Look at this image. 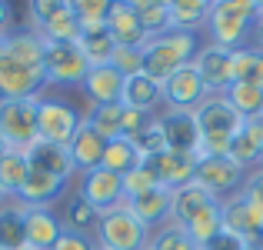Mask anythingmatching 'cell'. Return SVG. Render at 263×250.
<instances>
[{
    "mask_svg": "<svg viewBox=\"0 0 263 250\" xmlns=\"http://www.w3.org/2000/svg\"><path fill=\"white\" fill-rule=\"evenodd\" d=\"M44 87H47L44 67L0 57V100H37V97H44Z\"/></svg>",
    "mask_w": 263,
    "mask_h": 250,
    "instance_id": "cell-9",
    "label": "cell"
},
{
    "mask_svg": "<svg viewBox=\"0 0 263 250\" xmlns=\"http://www.w3.org/2000/svg\"><path fill=\"white\" fill-rule=\"evenodd\" d=\"M97 250H107V247H97Z\"/></svg>",
    "mask_w": 263,
    "mask_h": 250,
    "instance_id": "cell-56",
    "label": "cell"
},
{
    "mask_svg": "<svg viewBox=\"0 0 263 250\" xmlns=\"http://www.w3.org/2000/svg\"><path fill=\"white\" fill-rule=\"evenodd\" d=\"M193 180L203 184L217 200H227V197H233V193H240V187H243V180H247V170H240L230 157H203V160L197 164V177Z\"/></svg>",
    "mask_w": 263,
    "mask_h": 250,
    "instance_id": "cell-11",
    "label": "cell"
},
{
    "mask_svg": "<svg viewBox=\"0 0 263 250\" xmlns=\"http://www.w3.org/2000/svg\"><path fill=\"white\" fill-rule=\"evenodd\" d=\"M210 10L213 4L206 0H170V30L200 33L210 24Z\"/></svg>",
    "mask_w": 263,
    "mask_h": 250,
    "instance_id": "cell-27",
    "label": "cell"
},
{
    "mask_svg": "<svg viewBox=\"0 0 263 250\" xmlns=\"http://www.w3.org/2000/svg\"><path fill=\"white\" fill-rule=\"evenodd\" d=\"M84 120L103 140H114L120 137V127H123V103H103V107H90L84 114Z\"/></svg>",
    "mask_w": 263,
    "mask_h": 250,
    "instance_id": "cell-33",
    "label": "cell"
},
{
    "mask_svg": "<svg viewBox=\"0 0 263 250\" xmlns=\"http://www.w3.org/2000/svg\"><path fill=\"white\" fill-rule=\"evenodd\" d=\"M240 197H243L247 204L253 207V210L263 213V167H257V170L247 173L243 187H240Z\"/></svg>",
    "mask_w": 263,
    "mask_h": 250,
    "instance_id": "cell-44",
    "label": "cell"
},
{
    "mask_svg": "<svg viewBox=\"0 0 263 250\" xmlns=\"http://www.w3.org/2000/svg\"><path fill=\"white\" fill-rule=\"evenodd\" d=\"M143 164V157H140V150H137V144L134 140H127V137H114V140H107V150H103V164L100 167H107L110 173H130L134 167H140Z\"/></svg>",
    "mask_w": 263,
    "mask_h": 250,
    "instance_id": "cell-32",
    "label": "cell"
},
{
    "mask_svg": "<svg viewBox=\"0 0 263 250\" xmlns=\"http://www.w3.org/2000/svg\"><path fill=\"white\" fill-rule=\"evenodd\" d=\"M4 150H7V147H4V140H0V154H4Z\"/></svg>",
    "mask_w": 263,
    "mask_h": 250,
    "instance_id": "cell-53",
    "label": "cell"
},
{
    "mask_svg": "<svg viewBox=\"0 0 263 250\" xmlns=\"http://www.w3.org/2000/svg\"><path fill=\"white\" fill-rule=\"evenodd\" d=\"M77 47H80V53L87 57V64H90V67H103V64H110V60H114V50H117V44H114V37H110L107 27L80 30Z\"/></svg>",
    "mask_w": 263,
    "mask_h": 250,
    "instance_id": "cell-31",
    "label": "cell"
},
{
    "mask_svg": "<svg viewBox=\"0 0 263 250\" xmlns=\"http://www.w3.org/2000/svg\"><path fill=\"white\" fill-rule=\"evenodd\" d=\"M154 120H157V114L123 107V127H120V137H127V140H137V137H143L150 127H154Z\"/></svg>",
    "mask_w": 263,
    "mask_h": 250,
    "instance_id": "cell-42",
    "label": "cell"
},
{
    "mask_svg": "<svg viewBox=\"0 0 263 250\" xmlns=\"http://www.w3.org/2000/svg\"><path fill=\"white\" fill-rule=\"evenodd\" d=\"M4 204H7V193H4V190H0V207H4Z\"/></svg>",
    "mask_w": 263,
    "mask_h": 250,
    "instance_id": "cell-51",
    "label": "cell"
},
{
    "mask_svg": "<svg viewBox=\"0 0 263 250\" xmlns=\"http://www.w3.org/2000/svg\"><path fill=\"white\" fill-rule=\"evenodd\" d=\"M206 97H210L206 94V83L200 80L193 64L180 67L170 80H163V107L167 110H197Z\"/></svg>",
    "mask_w": 263,
    "mask_h": 250,
    "instance_id": "cell-13",
    "label": "cell"
},
{
    "mask_svg": "<svg viewBox=\"0 0 263 250\" xmlns=\"http://www.w3.org/2000/svg\"><path fill=\"white\" fill-rule=\"evenodd\" d=\"M90 70L87 57L80 53L77 44H53L44 40V74L47 83L53 87H80Z\"/></svg>",
    "mask_w": 263,
    "mask_h": 250,
    "instance_id": "cell-8",
    "label": "cell"
},
{
    "mask_svg": "<svg viewBox=\"0 0 263 250\" xmlns=\"http://www.w3.org/2000/svg\"><path fill=\"white\" fill-rule=\"evenodd\" d=\"M200 50V37L197 33H186V30H163L147 37V44L140 47L143 53V74L154 77L157 83L170 80L180 67L193 64Z\"/></svg>",
    "mask_w": 263,
    "mask_h": 250,
    "instance_id": "cell-2",
    "label": "cell"
},
{
    "mask_svg": "<svg viewBox=\"0 0 263 250\" xmlns=\"http://www.w3.org/2000/svg\"><path fill=\"white\" fill-rule=\"evenodd\" d=\"M197 127H200V150H197V160L203 157H227L230 150V140L243 130V117L230 107L227 97H206L197 110Z\"/></svg>",
    "mask_w": 263,
    "mask_h": 250,
    "instance_id": "cell-3",
    "label": "cell"
},
{
    "mask_svg": "<svg viewBox=\"0 0 263 250\" xmlns=\"http://www.w3.org/2000/svg\"><path fill=\"white\" fill-rule=\"evenodd\" d=\"M227 157H230L233 164L240 167V170H257V167H263V147L257 140H253L247 130H240L237 137L230 140V150H227Z\"/></svg>",
    "mask_w": 263,
    "mask_h": 250,
    "instance_id": "cell-37",
    "label": "cell"
},
{
    "mask_svg": "<svg viewBox=\"0 0 263 250\" xmlns=\"http://www.w3.org/2000/svg\"><path fill=\"white\" fill-rule=\"evenodd\" d=\"M24 224H27V247L37 250H50L64 234L60 213L53 207H24Z\"/></svg>",
    "mask_w": 263,
    "mask_h": 250,
    "instance_id": "cell-20",
    "label": "cell"
},
{
    "mask_svg": "<svg viewBox=\"0 0 263 250\" xmlns=\"http://www.w3.org/2000/svg\"><path fill=\"white\" fill-rule=\"evenodd\" d=\"M73 190H77L80 197H87L100 213L123 204V177L120 173H110L107 167L77 173V187H73Z\"/></svg>",
    "mask_w": 263,
    "mask_h": 250,
    "instance_id": "cell-12",
    "label": "cell"
},
{
    "mask_svg": "<svg viewBox=\"0 0 263 250\" xmlns=\"http://www.w3.org/2000/svg\"><path fill=\"white\" fill-rule=\"evenodd\" d=\"M220 213H223V230L237 234L247 247L263 244V213L253 210V207L247 204L240 193L220 200Z\"/></svg>",
    "mask_w": 263,
    "mask_h": 250,
    "instance_id": "cell-14",
    "label": "cell"
},
{
    "mask_svg": "<svg viewBox=\"0 0 263 250\" xmlns=\"http://www.w3.org/2000/svg\"><path fill=\"white\" fill-rule=\"evenodd\" d=\"M10 24H13V7L0 0V33H10Z\"/></svg>",
    "mask_w": 263,
    "mask_h": 250,
    "instance_id": "cell-49",
    "label": "cell"
},
{
    "mask_svg": "<svg viewBox=\"0 0 263 250\" xmlns=\"http://www.w3.org/2000/svg\"><path fill=\"white\" fill-rule=\"evenodd\" d=\"M27 247V224H24V204L7 200L0 207V250H24Z\"/></svg>",
    "mask_w": 263,
    "mask_h": 250,
    "instance_id": "cell-29",
    "label": "cell"
},
{
    "mask_svg": "<svg viewBox=\"0 0 263 250\" xmlns=\"http://www.w3.org/2000/svg\"><path fill=\"white\" fill-rule=\"evenodd\" d=\"M220 200L213 197L210 190H206L203 184H197V180H190V184H183V187H177L174 190V207H170V220L174 224H190L197 213H203V210H210V207H217Z\"/></svg>",
    "mask_w": 263,
    "mask_h": 250,
    "instance_id": "cell-24",
    "label": "cell"
},
{
    "mask_svg": "<svg viewBox=\"0 0 263 250\" xmlns=\"http://www.w3.org/2000/svg\"><path fill=\"white\" fill-rule=\"evenodd\" d=\"M110 67H114V70L120 74L123 80H127V77H137V74H143V53H140V47H117V50H114V60H110Z\"/></svg>",
    "mask_w": 263,
    "mask_h": 250,
    "instance_id": "cell-41",
    "label": "cell"
},
{
    "mask_svg": "<svg viewBox=\"0 0 263 250\" xmlns=\"http://www.w3.org/2000/svg\"><path fill=\"white\" fill-rule=\"evenodd\" d=\"M257 44L263 47V20H260V24H257Z\"/></svg>",
    "mask_w": 263,
    "mask_h": 250,
    "instance_id": "cell-50",
    "label": "cell"
},
{
    "mask_svg": "<svg viewBox=\"0 0 263 250\" xmlns=\"http://www.w3.org/2000/svg\"><path fill=\"white\" fill-rule=\"evenodd\" d=\"M193 67H197L200 80L206 83V94L210 97H223L227 90L237 83V74H233V50H223L217 44H200L197 57H193Z\"/></svg>",
    "mask_w": 263,
    "mask_h": 250,
    "instance_id": "cell-10",
    "label": "cell"
},
{
    "mask_svg": "<svg viewBox=\"0 0 263 250\" xmlns=\"http://www.w3.org/2000/svg\"><path fill=\"white\" fill-rule=\"evenodd\" d=\"M203 250H247V244L237 237V234L220 230V234H217V237H213V240H210V244H206Z\"/></svg>",
    "mask_w": 263,
    "mask_h": 250,
    "instance_id": "cell-47",
    "label": "cell"
},
{
    "mask_svg": "<svg viewBox=\"0 0 263 250\" xmlns=\"http://www.w3.org/2000/svg\"><path fill=\"white\" fill-rule=\"evenodd\" d=\"M157 123L163 130L167 150H177V154H197L200 150V127L193 110H160Z\"/></svg>",
    "mask_w": 263,
    "mask_h": 250,
    "instance_id": "cell-15",
    "label": "cell"
},
{
    "mask_svg": "<svg viewBox=\"0 0 263 250\" xmlns=\"http://www.w3.org/2000/svg\"><path fill=\"white\" fill-rule=\"evenodd\" d=\"M134 10L140 17L147 37L170 30V0H134Z\"/></svg>",
    "mask_w": 263,
    "mask_h": 250,
    "instance_id": "cell-35",
    "label": "cell"
},
{
    "mask_svg": "<svg viewBox=\"0 0 263 250\" xmlns=\"http://www.w3.org/2000/svg\"><path fill=\"white\" fill-rule=\"evenodd\" d=\"M123 107H134V110H147L154 114L157 107L163 103V83H157L147 74H137V77H127L123 83Z\"/></svg>",
    "mask_w": 263,
    "mask_h": 250,
    "instance_id": "cell-26",
    "label": "cell"
},
{
    "mask_svg": "<svg viewBox=\"0 0 263 250\" xmlns=\"http://www.w3.org/2000/svg\"><path fill=\"white\" fill-rule=\"evenodd\" d=\"M27 160H30L33 170H44V173H50V177L64 180V184H70V180L77 177V167L70 160V150L60 147V144L37 140L30 150H27Z\"/></svg>",
    "mask_w": 263,
    "mask_h": 250,
    "instance_id": "cell-21",
    "label": "cell"
},
{
    "mask_svg": "<svg viewBox=\"0 0 263 250\" xmlns=\"http://www.w3.org/2000/svg\"><path fill=\"white\" fill-rule=\"evenodd\" d=\"M67 150H70V160H73V167H77V173H87V170H97V167L103 164L107 140H103V137L84 120L80 130L73 134V140L67 144Z\"/></svg>",
    "mask_w": 263,
    "mask_h": 250,
    "instance_id": "cell-25",
    "label": "cell"
},
{
    "mask_svg": "<svg viewBox=\"0 0 263 250\" xmlns=\"http://www.w3.org/2000/svg\"><path fill=\"white\" fill-rule=\"evenodd\" d=\"M0 140L7 150H30L37 137V100H0Z\"/></svg>",
    "mask_w": 263,
    "mask_h": 250,
    "instance_id": "cell-7",
    "label": "cell"
},
{
    "mask_svg": "<svg viewBox=\"0 0 263 250\" xmlns=\"http://www.w3.org/2000/svg\"><path fill=\"white\" fill-rule=\"evenodd\" d=\"M24 250H37V247H24Z\"/></svg>",
    "mask_w": 263,
    "mask_h": 250,
    "instance_id": "cell-55",
    "label": "cell"
},
{
    "mask_svg": "<svg viewBox=\"0 0 263 250\" xmlns=\"http://www.w3.org/2000/svg\"><path fill=\"white\" fill-rule=\"evenodd\" d=\"M84 123V114L73 110V103L60 100V97H37V137L47 144H67L73 140V134Z\"/></svg>",
    "mask_w": 263,
    "mask_h": 250,
    "instance_id": "cell-6",
    "label": "cell"
},
{
    "mask_svg": "<svg viewBox=\"0 0 263 250\" xmlns=\"http://www.w3.org/2000/svg\"><path fill=\"white\" fill-rule=\"evenodd\" d=\"M227 100H230V107L237 110L240 117H253V114H260L263 110V90L260 87H253V83H243V80H237L230 90H227Z\"/></svg>",
    "mask_w": 263,
    "mask_h": 250,
    "instance_id": "cell-38",
    "label": "cell"
},
{
    "mask_svg": "<svg viewBox=\"0 0 263 250\" xmlns=\"http://www.w3.org/2000/svg\"><path fill=\"white\" fill-rule=\"evenodd\" d=\"M123 204H127V210L134 213L140 224H147L150 230H157V227H163L170 220L174 190H167V187H154V190L140 193V197H130V200H123Z\"/></svg>",
    "mask_w": 263,
    "mask_h": 250,
    "instance_id": "cell-19",
    "label": "cell"
},
{
    "mask_svg": "<svg viewBox=\"0 0 263 250\" xmlns=\"http://www.w3.org/2000/svg\"><path fill=\"white\" fill-rule=\"evenodd\" d=\"M243 130L263 147V110H260V114H253V117H247V120H243Z\"/></svg>",
    "mask_w": 263,
    "mask_h": 250,
    "instance_id": "cell-48",
    "label": "cell"
},
{
    "mask_svg": "<svg viewBox=\"0 0 263 250\" xmlns=\"http://www.w3.org/2000/svg\"><path fill=\"white\" fill-rule=\"evenodd\" d=\"M107 30H110V37H114L117 47H143L147 44V30H143V24H140V17H137V10H134L130 0L110 4Z\"/></svg>",
    "mask_w": 263,
    "mask_h": 250,
    "instance_id": "cell-17",
    "label": "cell"
},
{
    "mask_svg": "<svg viewBox=\"0 0 263 250\" xmlns=\"http://www.w3.org/2000/svg\"><path fill=\"white\" fill-rule=\"evenodd\" d=\"M27 20L33 33L53 44H77L80 37V20L70 0H33L27 7Z\"/></svg>",
    "mask_w": 263,
    "mask_h": 250,
    "instance_id": "cell-4",
    "label": "cell"
},
{
    "mask_svg": "<svg viewBox=\"0 0 263 250\" xmlns=\"http://www.w3.org/2000/svg\"><path fill=\"white\" fill-rule=\"evenodd\" d=\"M197 164H200L197 154H177V150H163V154H154L143 160V167L157 177V184L167 187V190L190 184L197 177Z\"/></svg>",
    "mask_w": 263,
    "mask_h": 250,
    "instance_id": "cell-16",
    "label": "cell"
},
{
    "mask_svg": "<svg viewBox=\"0 0 263 250\" xmlns=\"http://www.w3.org/2000/svg\"><path fill=\"white\" fill-rule=\"evenodd\" d=\"M134 144H137V150H140L143 160H147V157H154V154H163V150H167V140H163V130H160V123H157V120H154V127H150L143 137H137Z\"/></svg>",
    "mask_w": 263,
    "mask_h": 250,
    "instance_id": "cell-45",
    "label": "cell"
},
{
    "mask_svg": "<svg viewBox=\"0 0 263 250\" xmlns=\"http://www.w3.org/2000/svg\"><path fill=\"white\" fill-rule=\"evenodd\" d=\"M97 247H100V244H97V237H84V234L64 230L50 250H97Z\"/></svg>",
    "mask_w": 263,
    "mask_h": 250,
    "instance_id": "cell-46",
    "label": "cell"
},
{
    "mask_svg": "<svg viewBox=\"0 0 263 250\" xmlns=\"http://www.w3.org/2000/svg\"><path fill=\"white\" fill-rule=\"evenodd\" d=\"M147 250H150V247H147Z\"/></svg>",
    "mask_w": 263,
    "mask_h": 250,
    "instance_id": "cell-57",
    "label": "cell"
},
{
    "mask_svg": "<svg viewBox=\"0 0 263 250\" xmlns=\"http://www.w3.org/2000/svg\"><path fill=\"white\" fill-rule=\"evenodd\" d=\"M233 74H237V80L263 90V47L253 44L243 50H233Z\"/></svg>",
    "mask_w": 263,
    "mask_h": 250,
    "instance_id": "cell-34",
    "label": "cell"
},
{
    "mask_svg": "<svg viewBox=\"0 0 263 250\" xmlns=\"http://www.w3.org/2000/svg\"><path fill=\"white\" fill-rule=\"evenodd\" d=\"M260 20H263V4H260Z\"/></svg>",
    "mask_w": 263,
    "mask_h": 250,
    "instance_id": "cell-54",
    "label": "cell"
},
{
    "mask_svg": "<svg viewBox=\"0 0 263 250\" xmlns=\"http://www.w3.org/2000/svg\"><path fill=\"white\" fill-rule=\"evenodd\" d=\"M150 227L140 224L134 213L127 210V204L114 207V210L100 213L97 224V244L107 250H147L150 247Z\"/></svg>",
    "mask_w": 263,
    "mask_h": 250,
    "instance_id": "cell-5",
    "label": "cell"
},
{
    "mask_svg": "<svg viewBox=\"0 0 263 250\" xmlns=\"http://www.w3.org/2000/svg\"><path fill=\"white\" fill-rule=\"evenodd\" d=\"M27 173H30V160H27L24 150H4L0 154V190L7 193V200H17Z\"/></svg>",
    "mask_w": 263,
    "mask_h": 250,
    "instance_id": "cell-30",
    "label": "cell"
},
{
    "mask_svg": "<svg viewBox=\"0 0 263 250\" xmlns=\"http://www.w3.org/2000/svg\"><path fill=\"white\" fill-rule=\"evenodd\" d=\"M150 250H200V244L186 234L183 224L167 220L163 227H157V230L150 234Z\"/></svg>",
    "mask_w": 263,
    "mask_h": 250,
    "instance_id": "cell-36",
    "label": "cell"
},
{
    "mask_svg": "<svg viewBox=\"0 0 263 250\" xmlns=\"http://www.w3.org/2000/svg\"><path fill=\"white\" fill-rule=\"evenodd\" d=\"M257 24H260V4L253 0H220L210 10V44L223 50H243L257 44Z\"/></svg>",
    "mask_w": 263,
    "mask_h": 250,
    "instance_id": "cell-1",
    "label": "cell"
},
{
    "mask_svg": "<svg viewBox=\"0 0 263 250\" xmlns=\"http://www.w3.org/2000/svg\"><path fill=\"white\" fill-rule=\"evenodd\" d=\"M154 187H160L157 184V177L147 170V167H134L130 173H123V200H130V197H140V193H147V190H154Z\"/></svg>",
    "mask_w": 263,
    "mask_h": 250,
    "instance_id": "cell-43",
    "label": "cell"
},
{
    "mask_svg": "<svg viewBox=\"0 0 263 250\" xmlns=\"http://www.w3.org/2000/svg\"><path fill=\"white\" fill-rule=\"evenodd\" d=\"M247 250H263V244H253V247H247Z\"/></svg>",
    "mask_w": 263,
    "mask_h": 250,
    "instance_id": "cell-52",
    "label": "cell"
},
{
    "mask_svg": "<svg viewBox=\"0 0 263 250\" xmlns=\"http://www.w3.org/2000/svg\"><path fill=\"white\" fill-rule=\"evenodd\" d=\"M60 224H64V230L84 234V237H97L100 210H97L87 197H80L77 190H67V197L60 200Z\"/></svg>",
    "mask_w": 263,
    "mask_h": 250,
    "instance_id": "cell-23",
    "label": "cell"
},
{
    "mask_svg": "<svg viewBox=\"0 0 263 250\" xmlns=\"http://www.w3.org/2000/svg\"><path fill=\"white\" fill-rule=\"evenodd\" d=\"M64 197H67L64 180L50 177V173H44V170H33V167H30V173H27L24 187H20V193H17V200L24 207H53Z\"/></svg>",
    "mask_w": 263,
    "mask_h": 250,
    "instance_id": "cell-22",
    "label": "cell"
},
{
    "mask_svg": "<svg viewBox=\"0 0 263 250\" xmlns=\"http://www.w3.org/2000/svg\"><path fill=\"white\" fill-rule=\"evenodd\" d=\"M73 13L80 20V30H93V27H107L110 4L107 0H73Z\"/></svg>",
    "mask_w": 263,
    "mask_h": 250,
    "instance_id": "cell-40",
    "label": "cell"
},
{
    "mask_svg": "<svg viewBox=\"0 0 263 250\" xmlns=\"http://www.w3.org/2000/svg\"><path fill=\"white\" fill-rule=\"evenodd\" d=\"M123 83L127 80L114 67L103 64V67H90L84 83H80V90H84V97L90 100V107H103V103H120L123 100Z\"/></svg>",
    "mask_w": 263,
    "mask_h": 250,
    "instance_id": "cell-18",
    "label": "cell"
},
{
    "mask_svg": "<svg viewBox=\"0 0 263 250\" xmlns=\"http://www.w3.org/2000/svg\"><path fill=\"white\" fill-rule=\"evenodd\" d=\"M4 57L17 60V64H30V67H44V37L27 30H10L4 44Z\"/></svg>",
    "mask_w": 263,
    "mask_h": 250,
    "instance_id": "cell-28",
    "label": "cell"
},
{
    "mask_svg": "<svg viewBox=\"0 0 263 250\" xmlns=\"http://www.w3.org/2000/svg\"><path fill=\"white\" fill-rule=\"evenodd\" d=\"M220 230H223V213H220V204L210 207V210H203V213H197V217L186 224V234H190V237L200 244V250L210 244Z\"/></svg>",
    "mask_w": 263,
    "mask_h": 250,
    "instance_id": "cell-39",
    "label": "cell"
}]
</instances>
